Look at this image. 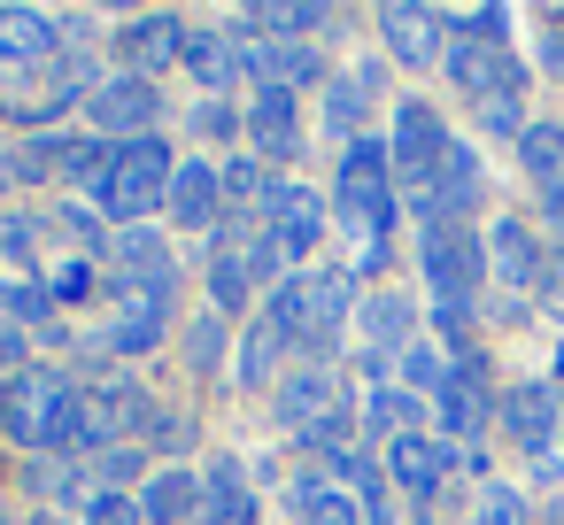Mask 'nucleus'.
<instances>
[{
    "instance_id": "obj_19",
    "label": "nucleus",
    "mask_w": 564,
    "mask_h": 525,
    "mask_svg": "<svg viewBox=\"0 0 564 525\" xmlns=\"http://www.w3.org/2000/svg\"><path fill=\"white\" fill-rule=\"evenodd\" d=\"M433 409H441V440L448 448L456 440H479L487 433V379H479V363H456L448 386L433 394Z\"/></svg>"
},
{
    "instance_id": "obj_8",
    "label": "nucleus",
    "mask_w": 564,
    "mask_h": 525,
    "mask_svg": "<svg viewBox=\"0 0 564 525\" xmlns=\"http://www.w3.org/2000/svg\"><path fill=\"white\" fill-rule=\"evenodd\" d=\"M163 325H171V278H132V286H117V317H109V340L101 348L148 356L163 340Z\"/></svg>"
},
{
    "instance_id": "obj_12",
    "label": "nucleus",
    "mask_w": 564,
    "mask_h": 525,
    "mask_svg": "<svg viewBox=\"0 0 564 525\" xmlns=\"http://www.w3.org/2000/svg\"><path fill=\"white\" fill-rule=\"evenodd\" d=\"M410 209H417L425 225H464V209H479V155H471V147H448L441 178H433L425 194H410Z\"/></svg>"
},
{
    "instance_id": "obj_51",
    "label": "nucleus",
    "mask_w": 564,
    "mask_h": 525,
    "mask_svg": "<svg viewBox=\"0 0 564 525\" xmlns=\"http://www.w3.org/2000/svg\"><path fill=\"white\" fill-rule=\"evenodd\" d=\"M556 463H564V433H556Z\"/></svg>"
},
{
    "instance_id": "obj_28",
    "label": "nucleus",
    "mask_w": 564,
    "mask_h": 525,
    "mask_svg": "<svg viewBox=\"0 0 564 525\" xmlns=\"http://www.w3.org/2000/svg\"><path fill=\"white\" fill-rule=\"evenodd\" d=\"M286 502H294L302 525H364V502H348L325 471H302V479L286 486Z\"/></svg>"
},
{
    "instance_id": "obj_46",
    "label": "nucleus",
    "mask_w": 564,
    "mask_h": 525,
    "mask_svg": "<svg viewBox=\"0 0 564 525\" xmlns=\"http://www.w3.org/2000/svg\"><path fill=\"white\" fill-rule=\"evenodd\" d=\"M55 225H63V232H70V240H78V248H94V232H101V225H94V209H63V217H55Z\"/></svg>"
},
{
    "instance_id": "obj_48",
    "label": "nucleus",
    "mask_w": 564,
    "mask_h": 525,
    "mask_svg": "<svg viewBox=\"0 0 564 525\" xmlns=\"http://www.w3.org/2000/svg\"><path fill=\"white\" fill-rule=\"evenodd\" d=\"M155 440H163V448H186V440H194V425H186V417H163V425H155Z\"/></svg>"
},
{
    "instance_id": "obj_34",
    "label": "nucleus",
    "mask_w": 564,
    "mask_h": 525,
    "mask_svg": "<svg viewBox=\"0 0 564 525\" xmlns=\"http://www.w3.org/2000/svg\"><path fill=\"white\" fill-rule=\"evenodd\" d=\"M518 163H525L541 186H556V178H564V124H525V140H518Z\"/></svg>"
},
{
    "instance_id": "obj_6",
    "label": "nucleus",
    "mask_w": 564,
    "mask_h": 525,
    "mask_svg": "<svg viewBox=\"0 0 564 525\" xmlns=\"http://www.w3.org/2000/svg\"><path fill=\"white\" fill-rule=\"evenodd\" d=\"M155 417V402L132 386V379H101V386H86L78 394V448H124L117 433H132V425H148Z\"/></svg>"
},
{
    "instance_id": "obj_18",
    "label": "nucleus",
    "mask_w": 564,
    "mask_h": 525,
    "mask_svg": "<svg viewBox=\"0 0 564 525\" xmlns=\"http://www.w3.org/2000/svg\"><path fill=\"white\" fill-rule=\"evenodd\" d=\"M348 402H340V379L325 371V363H302V371H286L279 379V417H286V433H302V425H317V417H340Z\"/></svg>"
},
{
    "instance_id": "obj_7",
    "label": "nucleus",
    "mask_w": 564,
    "mask_h": 525,
    "mask_svg": "<svg viewBox=\"0 0 564 525\" xmlns=\"http://www.w3.org/2000/svg\"><path fill=\"white\" fill-rule=\"evenodd\" d=\"M448 78H456L479 109H495V101H525V70H518V55H510V47H487V40H448Z\"/></svg>"
},
{
    "instance_id": "obj_41",
    "label": "nucleus",
    "mask_w": 564,
    "mask_h": 525,
    "mask_svg": "<svg viewBox=\"0 0 564 525\" xmlns=\"http://www.w3.org/2000/svg\"><path fill=\"white\" fill-rule=\"evenodd\" d=\"M140 463H148V456H140V448H132V440H124V448H109V456H101V463H94V479H101V486H124V479H132V471H140Z\"/></svg>"
},
{
    "instance_id": "obj_27",
    "label": "nucleus",
    "mask_w": 564,
    "mask_h": 525,
    "mask_svg": "<svg viewBox=\"0 0 564 525\" xmlns=\"http://www.w3.org/2000/svg\"><path fill=\"white\" fill-rule=\"evenodd\" d=\"M348 286H356L348 271H310V340H302L310 356H325V348L340 340V317H348Z\"/></svg>"
},
{
    "instance_id": "obj_25",
    "label": "nucleus",
    "mask_w": 564,
    "mask_h": 525,
    "mask_svg": "<svg viewBox=\"0 0 564 525\" xmlns=\"http://www.w3.org/2000/svg\"><path fill=\"white\" fill-rule=\"evenodd\" d=\"M202 517V471H155L140 494V525H186Z\"/></svg>"
},
{
    "instance_id": "obj_15",
    "label": "nucleus",
    "mask_w": 564,
    "mask_h": 525,
    "mask_svg": "<svg viewBox=\"0 0 564 525\" xmlns=\"http://www.w3.org/2000/svg\"><path fill=\"white\" fill-rule=\"evenodd\" d=\"M248 78L294 94V86H317V78H325V55H317L310 40H256V47H248Z\"/></svg>"
},
{
    "instance_id": "obj_44",
    "label": "nucleus",
    "mask_w": 564,
    "mask_h": 525,
    "mask_svg": "<svg viewBox=\"0 0 564 525\" xmlns=\"http://www.w3.org/2000/svg\"><path fill=\"white\" fill-rule=\"evenodd\" d=\"M0 371H9V379L24 371V332H17L9 317H0Z\"/></svg>"
},
{
    "instance_id": "obj_40",
    "label": "nucleus",
    "mask_w": 564,
    "mask_h": 525,
    "mask_svg": "<svg viewBox=\"0 0 564 525\" xmlns=\"http://www.w3.org/2000/svg\"><path fill=\"white\" fill-rule=\"evenodd\" d=\"M279 271H286V248L263 232V240H248V278L256 286H279Z\"/></svg>"
},
{
    "instance_id": "obj_38",
    "label": "nucleus",
    "mask_w": 564,
    "mask_h": 525,
    "mask_svg": "<svg viewBox=\"0 0 564 525\" xmlns=\"http://www.w3.org/2000/svg\"><path fill=\"white\" fill-rule=\"evenodd\" d=\"M94 294H101V271L86 255H63L55 263V302H94Z\"/></svg>"
},
{
    "instance_id": "obj_37",
    "label": "nucleus",
    "mask_w": 564,
    "mask_h": 525,
    "mask_svg": "<svg viewBox=\"0 0 564 525\" xmlns=\"http://www.w3.org/2000/svg\"><path fill=\"white\" fill-rule=\"evenodd\" d=\"M186 363H194V371H202V379H209V371H217V363H225V317H217V309H209V317H194V325H186Z\"/></svg>"
},
{
    "instance_id": "obj_24",
    "label": "nucleus",
    "mask_w": 564,
    "mask_h": 525,
    "mask_svg": "<svg viewBox=\"0 0 564 525\" xmlns=\"http://www.w3.org/2000/svg\"><path fill=\"white\" fill-rule=\"evenodd\" d=\"M410 332H417V309H410L402 294H371V302H364V356H371V363L402 356Z\"/></svg>"
},
{
    "instance_id": "obj_47",
    "label": "nucleus",
    "mask_w": 564,
    "mask_h": 525,
    "mask_svg": "<svg viewBox=\"0 0 564 525\" xmlns=\"http://www.w3.org/2000/svg\"><path fill=\"white\" fill-rule=\"evenodd\" d=\"M541 217H549V232L564 240V178H556V186H541Z\"/></svg>"
},
{
    "instance_id": "obj_50",
    "label": "nucleus",
    "mask_w": 564,
    "mask_h": 525,
    "mask_svg": "<svg viewBox=\"0 0 564 525\" xmlns=\"http://www.w3.org/2000/svg\"><path fill=\"white\" fill-rule=\"evenodd\" d=\"M549 278H556V286H564V255H556V263H549Z\"/></svg>"
},
{
    "instance_id": "obj_39",
    "label": "nucleus",
    "mask_w": 564,
    "mask_h": 525,
    "mask_svg": "<svg viewBox=\"0 0 564 525\" xmlns=\"http://www.w3.org/2000/svg\"><path fill=\"white\" fill-rule=\"evenodd\" d=\"M471 525H533V517H525V502H518L510 486H487V494H479V517H471Z\"/></svg>"
},
{
    "instance_id": "obj_49",
    "label": "nucleus",
    "mask_w": 564,
    "mask_h": 525,
    "mask_svg": "<svg viewBox=\"0 0 564 525\" xmlns=\"http://www.w3.org/2000/svg\"><path fill=\"white\" fill-rule=\"evenodd\" d=\"M32 525H78V517H63V510H40V517H32Z\"/></svg>"
},
{
    "instance_id": "obj_31",
    "label": "nucleus",
    "mask_w": 564,
    "mask_h": 525,
    "mask_svg": "<svg viewBox=\"0 0 564 525\" xmlns=\"http://www.w3.org/2000/svg\"><path fill=\"white\" fill-rule=\"evenodd\" d=\"M248 294H256V278H248V248H217V255H209V302H217V317H232Z\"/></svg>"
},
{
    "instance_id": "obj_16",
    "label": "nucleus",
    "mask_w": 564,
    "mask_h": 525,
    "mask_svg": "<svg viewBox=\"0 0 564 525\" xmlns=\"http://www.w3.org/2000/svg\"><path fill=\"white\" fill-rule=\"evenodd\" d=\"M248 140L263 147V163H294V155H302V117H294V94L256 86V101H248Z\"/></svg>"
},
{
    "instance_id": "obj_33",
    "label": "nucleus",
    "mask_w": 564,
    "mask_h": 525,
    "mask_svg": "<svg viewBox=\"0 0 564 525\" xmlns=\"http://www.w3.org/2000/svg\"><path fill=\"white\" fill-rule=\"evenodd\" d=\"M364 433H387V440L417 433V394H402V386H371V394H364Z\"/></svg>"
},
{
    "instance_id": "obj_32",
    "label": "nucleus",
    "mask_w": 564,
    "mask_h": 525,
    "mask_svg": "<svg viewBox=\"0 0 564 525\" xmlns=\"http://www.w3.org/2000/svg\"><path fill=\"white\" fill-rule=\"evenodd\" d=\"M263 317L279 325V340H310V271H286L271 286V309Z\"/></svg>"
},
{
    "instance_id": "obj_29",
    "label": "nucleus",
    "mask_w": 564,
    "mask_h": 525,
    "mask_svg": "<svg viewBox=\"0 0 564 525\" xmlns=\"http://www.w3.org/2000/svg\"><path fill=\"white\" fill-rule=\"evenodd\" d=\"M132 278H171V248L148 225H124L117 232V286H132Z\"/></svg>"
},
{
    "instance_id": "obj_20",
    "label": "nucleus",
    "mask_w": 564,
    "mask_h": 525,
    "mask_svg": "<svg viewBox=\"0 0 564 525\" xmlns=\"http://www.w3.org/2000/svg\"><path fill=\"white\" fill-rule=\"evenodd\" d=\"M387 471H394L410 494H433V486L456 471V448H448L441 433H402V440H387Z\"/></svg>"
},
{
    "instance_id": "obj_23",
    "label": "nucleus",
    "mask_w": 564,
    "mask_h": 525,
    "mask_svg": "<svg viewBox=\"0 0 564 525\" xmlns=\"http://www.w3.org/2000/svg\"><path fill=\"white\" fill-rule=\"evenodd\" d=\"M209 94H225V86H240V70H248V47L240 40H225V32H186V55H178Z\"/></svg>"
},
{
    "instance_id": "obj_26",
    "label": "nucleus",
    "mask_w": 564,
    "mask_h": 525,
    "mask_svg": "<svg viewBox=\"0 0 564 525\" xmlns=\"http://www.w3.org/2000/svg\"><path fill=\"white\" fill-rule=\"evenodd\" d=\"M55 47H63V32H55L40 9L0 0V63H40V55H55Z\"/></svg>"
},
{
    "instance_id": "obj_14",
    "label": "nucleus",
    "mask_w": 564,
    "mask_h": 525,
    "mask_svg": "<svg viewBox=\"0 0 564 525\" xmlns=\"http://www.w3.org/2000/svg\"><path fill=\"white\" fill-rule=\"evenodd\" d=\"M117 55H124V70H132V78H148V86H155V70L186 55V32H178V17H132V24L117 32Z\"/></svg>"
},
{
    "instance_id": "obj_17",
    "label": "nucleus",
    "mask_w": 564,
    "mask_h": 525,
    "mask_svg": "<svg viewBox=\"0 0 564 525\" xmlns=\"http://www.w3.org/2000/svg\"><path fill=\"white\" fill-rule=\"evenodd\" d=\"M271 240H279L286 263L302 271V255L325 240V194H310V186H279V201H271Z\"/></svg>"
},
{
    "instance_id": "obj_22",
    "label": "nucleus",
    "mask_w": 564,
    "mask_h": 525,
    "mask_svg": "<svg viewBox=\"0 0 564 525\" xmlns=\"http://www.w3.org/2000/svg\"><path fill=\"white\" fill-rule=\"evenodd\" d=\"M202 525H256V494H248V479H240L232 456H217L202 471Z\"/></svg>"
},
{
    "instance_id": "obj_42",
    "label": "nucleus",
    "mask_w": 564,
    "mask_h": 525,
    "mask_svg": "<svg viewBox=\"0 0 564 525\" xmlns=\"http://www.w3.org/2000/svg\"><path fill=\"white\" fill-rule=\"evenodd\" d=\"M0 248H9V263H32V255H40V232H32V217H9V225H0Z\"/></svg>"
},
{
    "instance_id": "obj_10",
    "label": "nucleus",
    "mask_w": 564,
    "mask_h": 525,
    "mask_svg": "<svg viewBox=\"0 0 564 525\" xmlns=\"http://www.w3.org/2000/svg\"><path fill=\"white\" fill-rule=\"evenodd\" d=\"M155 109H163L155 86L132 78V70H117V78H101V86L86 94V117H94V132H109V140H148Z\"/></svg>"
},
{
    "instance_id": "obj_36",
    "label": "nucleus",
    "mask_w": 564,
    "mask_h": 525,
    "mask_svg": "<svg viewBox=\"0 0 564 525\" xmlns=\"http://www.w3.org/2000/svg\"><path fill=\"white\" fill-rule=\"evenodd\" d=\"M279 348H286V340H279V325H271V317H263V325H248V340H240V386H263V379L279 371Z\"/></svg>"
},
{
    "instance_id": "obj_45",
    "label": "nucleus",
    "mask_w": 564,
    "mask_h": 525,
    "mask_svg": "<svg viewBox=\"0 0 564 525\" xmlns=\"http://www.w3.org/2000/svg\"><path fill=\"white\" fill-rule=\"evenodd\" d=\"M541 63L564 78V9H549V40H541Z\"/></svg>"
},
{
    "instance_id": "obj_11",
    "label": "nucleus",
    "mask_w": 564,
    "mask_h": 525,
    "mask_svg": "<svg viewBox=\"0 0 564 525\" xmlns=\"http://www.w3.org/2000/svg\"><path fill=\"white\" fill-rule=\"evenodd\" d=\"M502 433L541 463V456H556V433H564V402L541 386V379H525V386H510L502 394Z\"/></svg>"
},
{
    "instance_id": "obj_4",
    "label": "nucleus",
    "mask_w": 564,
    "mask_h": 525,
    "mask_svg": "<svg viewBox=\"0 0 564 525\" xmlns=\"http://www.w3.org/2000/svg\"><path fill=\"white\" fill-rule=\"evenodd\" d=\"M417 271H425L433 302H471V294L487 286V240H479L471 225H425Z\"/></svg>"
},
{
    "instance_id": "obj_9",
    "label": "nucleus",
    "mask_w": 564,
    "mask_h": 525,
    "mask_svg": "<svg viewBox=\"0 0 564 525\" xmlns=\"http://www.w3.org/2000/svg\"><path fill=\"white\" fill-rule=\"evenodd\" d=\"M379 32H387V55L394 63H448V32H456V17H441V9H417V0H387L379 9Z\"/></svg>"
},
{
    "instance_id": "obj_43",
    "label": "nucleus",
    "mask_w": 564,
    "mask_h": 525,
    "mask_svg": "<svg viewBox=\"0 0 564 525\" xmlns=\"http://www.w3.org/2000/svg\"><path fill=\"white\" fill-rule=\"evenodd\" d=\"M194 132H202V140H232V132H240V117H232L225 101H209V109H194Z\"/></svg>"
},
{
    "instance_id": "obj_3",
    "label": "nucleus",
    "mask_w": 564,
    "mask_h": 525,
    "mask_svg": "<svg viewBox=\"0 0 564 525\" xmlns=\"http://www.w3.org/2000/svg\"><path fill=\"white\" fill-rule=\"evenodd\" d=\"M171 147L163 140H117L109 147V171H101V186H94V201L117 217V232L124 225H140V217H155L163 201H171Z\"/></svg>"
},
{
    "instance_id": "obj_1",
    "label": "nucleus",
    "mask_w": 564,
    "mask_h": 525,
    "mask_svg": "<svg viewBox=\"0 0 564 525\" xmlns=\"http://www.w3.org/2000/svg\"><path fill=\"white\" fill-rule=\"evenodd\" d=\"M0 433L17 448H78V386L24 363L17 379H0Z\"/></svg>"
},
{
    "instance_id": "obj_30",
    "label": "nucleus",
    "mask_w": 564,
    "mask_h": 525,
    "mask_svg": "<svg viewBox=\"0 0 564 525\" xmlns=\"http://www.w3.org/2000/svg\"><path fill=\"white\" fill-rule=\"evenodd\" d=\"M371 94H379V70H348V78H333V86H325V117H333V132H348V140H356V124H364Z\"/></svg>"
},
{
    "instance_id": "obj_2",
    "label": "nucleus",
    "mask_w": 564,
    "mask_h": 525,
    "mask_svg": "<svg viewBox=\"0 0 564 525\" xmlns=\"http://www.w3.org/2000/svg\"><path fill=\"white\" fill-rule=\"evenodd\" d=\"M333 209H340V225L356 232V240H387L394 232V155H387V140H348V155H340V178H333Z\"/></svg>"
},
{
    "instance_id": "obj_5",
    "label": "nucleus",
    "mask_w": 564,
    "mask_h": 525,
    "mask_svg": "<svg viewBox=\"0 0 564 525\" xmlns=\"http://www.w3.org/2000/svg\"><path fill=\"white\" fill-rule=\"evenodd\" d=\"M448 124L425 109V101H402L394 109V140H387V155H394V178L410 186V194H425L433 178H441V163H448Z\"/></svg>"
},
{
    "instance_id": "obj_35",
    "label": "nucleus",
    "mask_w": 564,
    "mask_h": 525,
    "mask_svg": "<svg viewBox=\"0 0 564 525\" xmlns=\"http://www.w3.org/2000/svg\"><path fill=\"white\" fill-rule=\"evenodd\" d=\"M0 302H9V325H47V332H55V286L9 278V286H0ZM55 340H63V332H55Z\"/></svg>"
},
{
    "instance_id": "obj_13",
    "label": "nucleus",
    "mask_w": 564,
    "mask_h": 525,
    "mask_svg": "<svg viewBox=\"0 0 564 525\" xmlns=\"http://www.w3.org/2000/svg\"><path fill=\"white\" fill-rule=\"evenodd\" d=\"M487 263H495V286H518V294L549 278V255H541L533 225H518V217H495L487 225Z\"/></svg>"
},
{
    "instance_id": "obj_21",
    "label": "nucleus",
    "mask_w": 564,
    "mask_h": 525,
    "mask_svg": "<svg viewBox=\"0 0 564 525\" xmlns=\"http://www.w3.org/2000/svg\"><path fill=\"white\" fill-rule=\"evenodd\" d=\"M171 225H186V232H209L217 225V209H225V186H217V171L209 163H178L171 171Z\"/></svg>"
}]
</instances>
